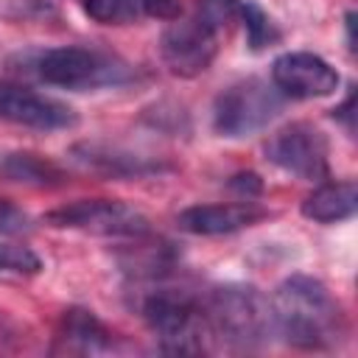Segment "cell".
Instances as JSON below:
<instances>
[{
  "label": "cell",
  "mask_w": 358,
  "mask_h": 358,
  "mask_svg": "<svg viewBox=\"0 0 358 358\" xmlns=\"http://www.w3.org/2000/svg\"><path fill=\"white\" fill-rule=\"evenodd\" d=\"M358 207V187L352 179L344 182H324L302 201V215L316 224H336L355 213Z\"/></svg>",
  "instance_id": "cell-14"
},
{
  "label": "cell",
  "mask_w": 358,
  "mask_h": 358,
  "mask_svg": "<svg viewBox=\"0 0 358 358\" xmlns=\"http://www.w3.org/2000/svg\"><path fill=\"white\" fill-rule=\"evenodd\" d=\"M0 117L14 126L39 131L70 129L78 123V115L70 103L17 84H0Z\"/></svg>",
  "instance_id": "cell-9"
},
{
  "label": "cell",
  "mask_w": 358,
  "mask_h": 358,
  "mask_svg": "<svg viewBox=\"0 0 358 358\" xmlns=\"http://www.w3.org/2000/svg\"><path fill=\"white\" fill-rule=\"evenodd\" d=\"M327 140L324 134L310 123H291L268 137L266 143V159L285 173H294L299 179H327L330 162H327Z\"/></svg>",
  "instance_id": "cell-8"
},
{
  "label": "cell",
  "mask_w": 358,
  "mask_h": 358,
  "mask_svg": "<svg viewBox=\"0 0 358 358\" xmlns=\"http://www.w3.org/2000/svg\"><path fill=\"white\" fill-rule=\"evenodd\" d=\"M0 176H6L8 182H25V185H59L64 179L53 162L25 151L6 154L0 159Z\"/></svg>",
  "instance_id": "cell-15"
},
{
  "label": "cell",
  "mask_w": 358,
  "mask_h": 358,
  "mask_svg": "<svg viewBox=\"0 0 358 358\" xmlns=\"http://www.w3.org/2000/svg\"><path fill=\"white\" fill-rule=\"evenodd\" d=\"M45 224L59 229H78L101 238H143L148 232V218L126 201L117 199H78L56 207L45 215Z\"/></svg>",
  "instance_id": "cell-7"
},
{
  "label": "cell",
  "mask_w": 358,
  "mask_h": 358,
  "mask_svg": "<svg viewBox=\"0 0 358 358\" xmlns=\"http://www.w3.org/2000/svg\"><path fill=\"white\" fill-rule=\"evenodd\" d=\"M109 347H112V333L103 327V322L92 310L87 308L64 310L53 336V352L95 355V352H106Z\"/></svg>",
  "instance_id": "cell-12"
},
{
  "label": "cell",
  "mask_w": 358,
  "mask_h": 358,
  "mask_svg": "<svg viewBox=\"0 0 358 358\" xmlns=\"http://www.w3.org/2000/svg\"><path fill=\"white\" fill-rule=\"evenodd\" d=\"M28 227H31L28 215L8 199H0V235H20L28 232Z\"/></svg>",
  "instance_id": "cell-19"
},
{
  "label": "cell",
  "mask_w": 358,
  "mask_h": 358,
  "mask_svg": "<svg viewBox=\"0 0 358 358\" xmlns=\"http://www.w3.org/2000/svg\"><path fill=\"white\" fill-rule=\"evenodd\" d=\"M271 84L288 98H324L338 90V73L310 50H288L274 59Z\"/></svg>",
  "instance_id": "cell-10"
},
{
  "label": "cell",
  "mask_w": 358,
  "mask_h": 358,
  "mask_svg": "<svg viewBox=\"0 0 358 358\" xmlns=\"http://www.w3.org/2000/svg\"><path fill=\"white\" fill-rule=\"evenodd\" d=\"M84 11L101 25H123L137 14L134 0H84Z\"/></svg>",
  "instance_id": "cell-17"
},
{
  "label": "cell",
  "mask_w": 358,
  "mask_h": 358,
  "mask_svg": "<svg viewBox=\"0 0 358 358\" xmlns=\"http://www.w3.org/2000/svg\"><path fill=\"white\" fill-rule=\"evenodd\" d=\"M232 14L235 0H201L196 14L173 17L159 39L165 67L182 78L204 73L218 53V34Z\"/></svg>",
  "instance_id": "cell-3"
},
{
  "label": "cell",
  "mask_w": 358,
  "mask_h": 358,
  "mask_svg": "<svg viewBox=\"0 0 358 358\" xmlns=\"http://www.w3.org/2000/svg\"><path fill=\"white\" fill-rule=\"evenodd\" d=\"M0 327H3V313H0Z\"/></svg>",
  "instance_id": "cell-23"
},
{
  "label": "cell",
  "mask_w": 358,
  "mask_h": 358,
  "mask_svg": "<svg viewBox=\"0 0 358 358\" xmlns=\"http://www.w3.org/2000/svg\"><path fill=\"white\" fill-rule=\"evenodd\" d=\"M73 157L84 168L106 176H145L159 171V162H148L145 157H137L115 145H101V143H81L73 148Z\"/></svg>",
  "instance_id": "cell-13"
},
{
  "label": "cell",
  "mask_w": 358,
  "mask_h": 358,
  "mask_svg": "<svg viewBox=\"0 0 358 358\" xmlns=\"http://www.w3.org/2000/svg\"><path fill=\"white\" fill-rule=\"evenodd\" d=\"M137 308L165 352L199 355L207 352L215 341L204 299H199L185 285H171L162 277H151V285L143 291Z\"/></svg>",
  "instance_id": "cell-2"
},
{
  "label": "cell",
  "mask_w": 358,
  "mask_h": 358,
  "mask_svg": "<svg viewBox=\"0 0 358 358\" xmlns=\"http://www.w3.org/2000/svg\"><path fill=\"white\" fill-rule=\"evenodd\" d=\"M282 109V92L263 78H241L213 103V129L224 137H246L268 126Z\"/></svg>",
  "instance_id": "cell-5"
},
{
  "label": "cell",
  "mask_w": 358,
  "mask_h": 358,
  "mask_svg": "<svg viewBox=\"0 0 358 358\" xmlns=\"http://www.w3.org/2000/svg\"><path fill=\"white\" fill-rule=\"evenodd\" d=\"M42 271V260L36 252H31L22 243L0 241V274H17V277H34Z\"/></svg>",
  "instance_id": "cell-16"
},
{
  "label": "cell",
  "mask_w": 358,
  "mask_h": 358,
  "mask_svg": "<svg viewBox=\"0 0 358 358\" xmlns=\"http://www.w3.org/2000/svg\"><path fill=\"white\" fill-rule=\"evenodd\" d=\"M229 187H232V190H241V193H246V196H257L263 185H260V176H257V173H238V176H232Z\"/></svg>",
  "instance_id": "cell-21"
},
{
  "label": "cell",
  "mask_w": 358,
  "mask_h": 358,
  "mask_svg": "<svg viewBox=\"0 0 358 358\" xmlns=\"http://www.w3.org/2000/svg\"><path fill=\"white\" fill-rule=\"evenodd\" d=\"M213 338L232 350H255L274 333L271 305L255 285H218L204 296Z\"/></svg>",
  "instance_id": "cell-4"
},
{
  "label": "cell",
  "mask_w": 358,
  "mask_h": 358,
  "mask_svg": "<svg viewBox=\"0 0 358 358\" xmlns=\"http://www.w3.org/2000/svg\"><path fill=\"white\" fill-rule=\"evenodd\" d=\"M271 324L291 347L330 350L344 341L347 319L327 285L308 274L285 277L271 296Z\"/></svg>",
  "instance_id": "cell-1"
},
{
  "label": "cell",
  "mask_w": 358,
  "mask_h": 358,
  "mask_svg": "<svg viewBox=\"0 0 358 358\" xmlns=\"http://www.w3.org/2000/svg\"><path fill=\"white\" fill-rule=\"evenodd\" d=\"M145 11L159 20H173L182 14V0H143Z\"/></svg>",
  "instance_id": "cell-20"
},
{
  "label": "cell",
  "mask_w": 358,
  "mask_h": 358,
  "mask_svg": "<svg viewBox=\"0 0 358 358\" xmlns=\"http://www.w3.org/2000/svg\"><path fill=\"white\" fill-rule=\"evenodd\" d=\"M241 17H243V28H246V36H249L252 50L266 48V45L277 36L274 28H271V20L266 17V11H263L257 3L246 0V3L241 6Z\"/></svg>",
  "instance_id": "cell-18"
},
{
  "label": "cell",
  "mask_w": 358,
  "mask_h": 358,
  "mask_svg": "<svg viewBox=\"0 0 358 358\" xmlns=\"http://www.w3.org/2000/svg\"><path fill=\"white\" fill-rule=\"evenodd\" d=\"M36 73L42 81L62 87V90H76V92L115 87V84L129 81V70L123 62H117L101 50L76 48V45L50 48L45 53H39Z\"/></svg>",
  "instance_id": "cell-6"
},
{
  "label": "cell",
  "mask_w": 358,
  "mask_h": 358,
  "mask_svg": "<svg viewBox=\"0 0 358 358\" xmlns=\"http://www.w3.org/2000/svg\"><path fill=\"white\" fill-rule=\"evenodd\" d=\"M266 218V210L255 201H218V204H193L179 213V229L190 235H229L246 229Z\"/></svg>",
  "instance_id": "cell-11"
},
{
  "label": "cell",
  "mask_w": 358,
  "mask_h": 358,
  "mask_svg": "<svg viewBox=\"0 0 358 358\" xmlns=\"http://www.w3.org/2000/svg\"><path fill=\"white\" fill-rule=\"evenodd\" d=\"M352 106H355V95H347V101L338 109H333V117H341L350 131H352Z\"/></svg>",
  "instance_id": "cell-22"
}]
</instances>
